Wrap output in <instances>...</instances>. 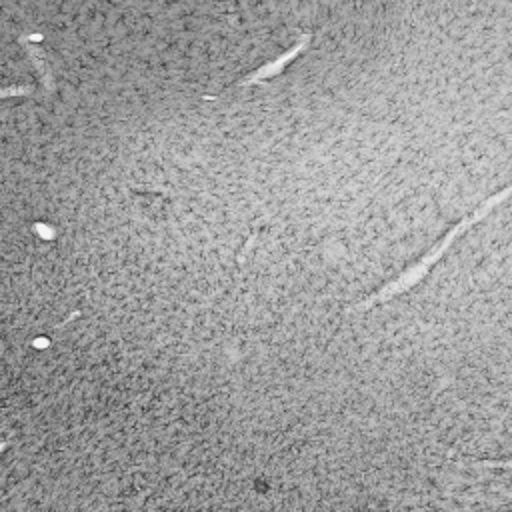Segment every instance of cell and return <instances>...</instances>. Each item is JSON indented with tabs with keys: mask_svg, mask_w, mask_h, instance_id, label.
Here are the masks:
<instances>
[{
	"mask_svg": "<svg viewBox=\"0 0 512 512\" xmlns=\"http://www.w3.org/2000/svg\"><path fill=\"white\" fill-rule=\"evenodd\" d=\"M510 196H512V184H508V186L502 188L500 192H496V194H492L490 198H486L472 214H468L466 218H462L460 222H456V224L440 238V242H438L436 246H432L420 260H416V262H414L412 266H408L398 278L390 280L388 284H384L382 288H378V290H376L374 294H370L368 298H364V300H360V302L348 306V312L370 310V308H374V306H378V304H384V302H388V300H392V298L404 294V292L410 290L412 286H416V284L430 272V268L442 258V254L452 246V242H454L458 236H462V234H464L466 230H470L474 224L482 222L496 206H500V204H502L506 198H510Z\"/></svg>",
	"mask_w": 512,
	"mask_h": 512,
	"instance_id": "obj_1",
	"label": "cell"
},
{
	"mask_svg": "<svg viewBox=\"0 0 512 512\" xmlns=\"http://www.w3.org/2000/svg\"><path fill=\"white\" fill-rule=\"evenodd\" d=\"M308 40H310V34H304V36H300V40L288 50V52H284V54H280L278 58H274V60H270V62H266V64H262L258 70H254L252 74H248V76H244L242 80H238L234 86L236 88H240V86H250V84H256V82H264V80H270V78H274V76H278L306 46H308Z\"/></svg>",
	"mask_w": 512,
	"mask_h": 512,
	"instance_id": "obj_2",
	"label": "cell"
}]
</instances>
